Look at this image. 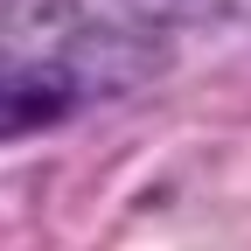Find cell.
Listing matches in <instances>:
<instances>
[{"label": "cell", "instance_id": "6da1fadb", "mask_svg": "<svg viewBox=\"0 0 251 251\" xmlns=\"http://www.w3.org/2000/svg\"><path fill=\"white\" fill-rule=\"evenodd\" d=\"M161 56H168V42L153 35V28H105V21H84L77 28V42L63 49V63H70V77H77V91H84V105L91 98H119V91H133V84H147L153 70H161Z\"/></svg>", "mask_w": 251, "mask_h": 251}, {"label": "cell", "instance_id": "7a4b0ae2", "mask_svg": "<svg viewBox=\"0 0 251 251\" xmlns=\"http://www.w3.org/2000/svg\"><path fill=\"white\" fill-rule=\"evenodd\" d=\"M70 105H84V91H77V77H70V63H63V56L0 63V140L42 133V126L70 119Z\"/></svg>", "mask_w": 251, "mask_h": 251}, {"label": "cell", "instance_id": "3957f363", "mask_svg": "<svg viewBox=\"0 0 251 251\" xmlns=\"http://www.w3.org/2000/svg\"><path fill=\"white\" fill-rule=\"evenodd\" d=\"M84 0H0V63L63 56L84 28Z\"/></svg>", "mask_w": 251, "mask_h": 251}, {"label": "cell", "instance_id": "277c9868", "mask_svg": "<svg viewBox=\"0 0 251 251\" xmlns=\"http://www.w3.org/2000/svg\"><path fill=\"white\" fill-rule=\"evenodd\" d=\"M181 7H209V0H147V14H181Z\"/></svg>", "mask_w": 251, "mask_h": 251}]
</instances>
